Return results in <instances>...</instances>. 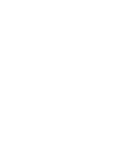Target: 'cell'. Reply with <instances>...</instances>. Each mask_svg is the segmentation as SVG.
Here are the masks:
<instances>
[]
</instances>
